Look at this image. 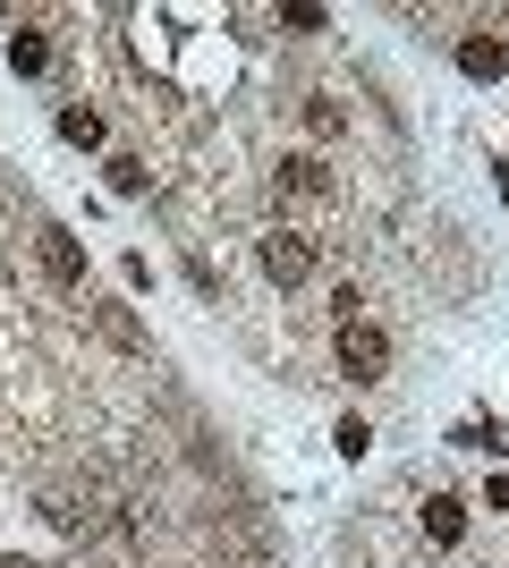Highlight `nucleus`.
<instances>
[{
  "instance_id": "nucleus-1",
  "label": "nucleus",
  "mask_w": 509,
  "mask_h": 568,
  "mask_svg": "<svg viewBox=\"0 0 509 568\" xmlns=\"http://www.w3.org/2000/svg\"><path fill=\"white\" fill-rule=\"evenodd\" d=\"M339 374H357V382H383L390 374V332L383 323H339Z\"/></svg>"
},
{
  "instance_id": "nucleus-2",
  "label": "nucleus",
  "mask_w": 509,
  "mask_h": 568,
  "mask_svg": "<svg viewBox=\"0 0 509 568\" xmlns=\"http://www.w3.org/2000/svg\"><path fill=\"white\" fill-rule=\"evenodd\" d=\"M34 246H43V272H51V288H85V246H77V230L43 221V230H34Z\"/></svg>"
},
{
  "instance_id": "nucleus-3",
  "label": "nucleus",
  "mask_w": 509,
  "mask_h": 568,
  "mask_svg": "<svg viewBox=\"0 0 509 568\" xmlns=\"http://www.w3.org/2000/svg\"><path fill=\"white\" fill-rule=\"evenodd\" d=\"M264 272H272L281 288H297L306 272H315V237H297V230H272V237H264Z\"/></svg>"
},
{
  "instance_id": "nucleus-4",
  "label": "nucleus",
  "mask_w": 509,
  "mask_h": 568,
  "mask_svg": "<svg viewBox=\"0 0 509 568\" xmlns=\"http://www.w3.org/2000/svg\"><path fill=\"white\" fill-rule=\"evenodd\" d=\"M272 195L289 204V195H332V170L315 162V153H289V162L272 170Z\"/></svg>"
},
{
  "instance_id": "nucleus-5",
  "label": "nucleus",
  "mask_w": 509,
  "mask_h": 568,
  "mask_svg": "<svg viewBox=\"0 0 509 568\" xmlns=\"http://www.w3.org/2000/svg\"><path fill=\"white\" fill-rule=\"evenodd\" d=\"M509 69V43L501 34H467L459 43V77H476V85H492V77Z\"/></svg>"
},
{
  "instance_id": "nucleus-6",
  "label": "nucleus",
  "mask_w": 509,
  "mask_h": 568,
  "mask_svg": "<svg viewBox=\"0 0 509 568\" xmlns=\"http://www.w3.org/2000/svg\"><path fill=\"white\" fill-rule=\"evenodd\" d=\"M425 535H434V544H441V551H450V544H459V535H467V500H450V493H434V500H425Z\"/></svg>"
},
{
  "instance_id": "nucleus-7",
  "label": "nucleus",
  "mask_w": 509,
  "mask_h": 568,
  "mask_svg": "<svg viewBox=\"0 0 509 568\" xmlns=\"http://www.w3.org/2000/svg\"><path fill=\"white\" fill-rule=\"evenodd\" d=\"M9 69H18V77H43V69H51V43L34 34V26H18V34H9Z\"/></svg>"
},
{
  "instance_id": "nucleus-8",
  "label": "nucleus",
  "mask_w": 509,
  "mask_h": 568,
  "mask_svg": "<svg viewBox=\"0 0 509 568\" xmlns=\"http://www.w3.org/2000/svg\"><path fill=\"white\" fill-rule=\"evenodd\" d=\"M94 323H102V339H111V348H145V323H136L128 306H94Z\"/></svg>"
},
{
  "instance_id": "nucleus-9",
  "label": "nucleus",
  "mask_w": 509,
  "mask_h": 568,
  "mask_svg": "<svg viewBox=\"0 0 509 568\" xmlns=\"http://www.w3.org/2000/svg\"><path fill=\"white\" fill-rule=\"evenodd\" d=\"M60 144H85V153H94V144H102V111L69 102V111H60Z\"/></svg>"
},
{
  "instance_id": "nucleus-10",
  "label": "nucleus",
  "mask_w": 509,
  "mask_h": 568,
  "mask_svg": "<svg viewBox=\"0 0 509 568\" xmlns=\"http://www.w3.org/2000/svg\"><path fill=\"white\" fill-rule=\"evenodd\" d=\"M332 442H339V458H365V450H374V425H365V416H339Z\"/></svg>"
},
{
  "instance_id": "nucleus-11",
  "label": "nucleus",
  "mask_w": 509,
  "mask_h": 568,
  "mask_svg": "<svg viewBox=\"0 0 509 568\" xmlns=\"http://www.w3.org/2000/svg\"><path fill=\"white\" fill-rule=\"evenodd\" d=\"M281 26H289V34H323V26H332V9H315V0H289V9H281Z\"/></svg>"
},
{
  "instance_id": "nucleus-12",
  "label": "nucleus",
  "mask_w": 509,
  "mask_h": 568,
  "mask_svg": "<svg viewBox=\"0 0 509 568\" xmlns=\"http://www.w3.org/2000/svg\"><path fill=\"white\" fill-rule=\"evenodd\" d=\"M111 187H120V195H145V162H136V153H111Z\"/></svg>"
},
{
  "instance_id": "nucleus-13",
  "label": "nucleus",
  "mask_w": 509,
  "mask_h": 568,
  "mask_svg": "<svg viewBox=\"0 0 509 568\" xmlns=\"http://www.w3.org/2000/svg\"><path fill=\"white\" fill-rule=\"evenodd\" d=\"M306 128H315V136H339V102L315 94V102H306Z\"/></svg>"
},
{
  "instance_id": "nucleus-14",
  "label": "nucleus",
  "mask_w": 509,
  "mask_h": 568,
  "mask_svg": "<svg viewBox=\"0 0 509 568\" xmlns=\"http://www.w3.org/2000/svg\"><path fill=\"white\" fill-rule=\"evenodd\" d=\"M485 500H492V509H509V475H492V493H485Z\"/></svg>"
},
{
  "instance_id": "nucleus-15",
  "label": "nucleus",
  "mask_w": 509,
  "mask_h": 568,
  "mask_svg": "<svg viewBox=\"0 0 509 568\" xmlns=\"http://www.w3.org/2000/svg\"><path fill=\"white\" fill-rule=\"evenodd\" d=\"M0 568H34V560H18V551H0Z\"/></svg>"
}]
</instances>
